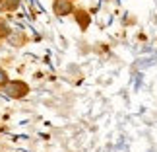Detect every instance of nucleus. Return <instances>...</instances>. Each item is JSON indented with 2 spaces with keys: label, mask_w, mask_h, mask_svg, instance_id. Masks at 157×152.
Returning <instances> with one entry per match:
<instances>
[{
  "label": "nucleus",
  "mask_w": 157,
  "mask_h": 152,
  "mask_svg": "<svg viewBox=\"0 0 157 152\" xmlns=\"http://www.w3.org/2000/svg\"><path fill=\"white\" fill-rule=\"evenodd\" d=\"M4 90V96H8L12 100H21L29 94V86L23 80H8L2 86Z\"/></svg>",
  "instance_id": "f257e3e1"
},
{
  "label": "nucleus",
  "mask_w": 157,
  "mask_h": 152,
  "mask_svg": "<svg viewBox=\"0 0 157 152\" xmlns=\"http://www.w3.org/2000/svg\"><path fill=\"white\" fill-rule=\"evenodd\" d=\"M74 10H76L74 0H52V12L58 18H66L74 14Z\"/></svg>",
  "instance_id": "f03ea898"
},
{
  "label": "nucleus",
  "mask_w": 157,
  "mask_h": 152,
  "mask_svg": "<svg viewBox=\"0 0 157 152\" xmlns=\"http://www.w3.org/2000/svg\"><path fill=\"white\" fill-rule=\"evenodd\" d=\"M8 80H10V78H8V72H6V68H2V66H0V88H2Z\"/></svg>",
  "instance_id": "7ed1b4c3"
},
{
  "label": "nucleus",
  "mask_w": 157,
  "mask_h": 152,
  "mask_svg": "<svg viewBox=\"0 0 157 152\" xmlns=\"http://www.w3.org/2000/svg\"><path fill=\"white\" fill-rule=\"evenodd\" d=\"M0 35H8V26L0 20Z\"/></svg>",
  "instance_id": "20e7f679"
},
{
  "label": "nucleus",
  "mask_w": 157,
  "mask_h": 152,
  "mask_svg": "<svg viewBox=\"0 0 157 152\" xmlns=\"http://www.w3.org/2000/svg\"><path fill=\"white\" fill-rule=\"evenodd\" d=\"M0 133H2V127H0Z\"/></svg>",
  "instance_id": "39448f33"
}]
</instances>
